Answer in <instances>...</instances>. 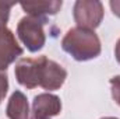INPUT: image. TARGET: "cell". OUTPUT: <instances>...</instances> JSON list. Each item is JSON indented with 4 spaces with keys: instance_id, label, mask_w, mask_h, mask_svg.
<instances>
[{
    "instance_id": "obj_1",
    "label": "cell",
    "mask_w": 120,
    "mask_h": 119,
    "mask_svg": "<svg viewBox=\"0 0 120 119\" xmlns=\"http://www.w3.org/2000/svg\"><path fill=\"white\" fill-rule=\"evenodd\" d=\"M14 74L17 83L28 90L42 87L48 91H55L59 90L67 79V70L45 55L20 59L15 63Z\"/></svg>"
},
{
    "instance_id": "obj_2",
    "label": "cell",
    "mask_w": 120,
    "mask_h": 119,
    "mask_svg": "<svg viewBox=\"0 0 120 119\" xmlns=\"http://www.w3.org/2000/svg\"><path fill=\"white\" fill-rule=\"evenodd\" d=\"M61 49L77 62H87L101 55L102 45L95 31L74 27L63 36Z\"/></svg>"
},
{
    "instance_id": "obj_3",
    "label": "cell",
    "mask_w": 120,
    "mask_h": 119,
    "mask_svg": "<svg viewBox=\"0 0 120 119\" xmlns=\"http://www.w3.org/2000/svg\"><path fill=\"white\" fill-rule=\"evenodd\" d=\"M43 24L45 21L31 16L22 17L17 24V35L20 41L32 53L41 51L45 46L46 35L43 31Z\"/></svg>"
},
{
    "instance_id": "obj_4",
    "label": "cell",
    "mask_w": 120,
    "mask_h": 119,
    "mask_svg": "<svg viewBox=\"0 0 120 119\" xmlns=\"http://www.w3.org/2000/svg\"><path fill=\"white\" fill-rule=\"evenodd\" d=\"M103 4L98 0H77L73 7V17L77 27L95 31L103 20Z\"/></svg>"
},
{
    "instance_id": "obj_5",
    "label": "cell",
    "mask_w": 120,
    "mask_h": 119,
    "mask_svg": "<svg viewBox=\"0 0 120 119\" xmlns=\"http://www.w3.org/2000/svg\"><path fill=\"white\" fill-rule=\"evenodd\" d=\"M61 101L57 95L50 92H42L34 97L31 119H52L60 115Z\"/></svg>"
},
{
    "instance_id": "obj_6",
    "label": "cell",
    "mask_w": 120,
    "mask_h": 119,
    "mask_svg": "<svg viewBox=\"0 0 120 119\" xmlns=\"http://www.w3.org/2000/svg\"><path fill=\"white\" fill-rule=\"evenodd\" d=\"M22 55V48L13 31L7 27L0 28V71H6L7 67Z\"/></svg>"
},
{
    "instance_id": "obj_7",
    "label": "cell",
    "mask_w": 120,
    "mask_h": 119,
    "mask_svg": "<svg viewBox=\"0 0 120 119\" xmlns=\"http://www.w3.org/2000/svg\"><path fill=\"white\" fill-rule=\"evenodd\" d=\"M21 8L31 17L48 21V17L56 16L60 11L63 1L61 0H49V1H22L20 3Z\"/></svg>"
},
{
    "instance_id": "obj_8",
    "label": "cell",
    "mask_w": 120,
    "mask_h": 119,
    "mask_svg": "<svg viewBox=\"0 0 120 119\" xmlns=\"http://www.w3.org/2000/svg\"><path fill=\"white\" fill-rule=\"evenodd\" d=\"M6 115L8 119H30V105L24 92L15 90L11 94L6 107Z\"/></svg>"
},
{
    "instance_id": "obj_9",
    "label": "cell",
    "mask_w": 120,
    "mask_h": 119,
    "mask_svg": "<svg viewBox=\"0 0 120 119\" xmlns=\"http://www.w3.org/2000/svg\"><path fill=\"white\" fill-rule=\"evenodd\" d=\"M15 3H6V1H0V28H4L8 18H10V11L11 7Z\"/></svg>"
},
{
    "instance_id": "obj_10",
    "label": "cell",
    "mask_w": 120,
    "mask_h": 119,
    "mask_svg": "<svg viewBox=\"0 0 120 119\" xmlns=\"http://www.w3.org/2000/svg\"><path fill=\"white\" fill-rule=\"evenodd\" d=\"M110 83V90H112V97L113 101L120 107V76H115L109 80Z\"/></svg>"
},
{
    "instance_id": "obj_11",
    "label": "cell",
    "mask_w": 120,
    "mask_h": 119,
    "mask_svg": "<svg viewBox=\"0 0 120 119\" xmlns=\"http://www.w3.org/2000/svg\"><path fill=\"white\" fill-rule=\"evenodd\" d=\"M7 91H8V77L6 71H0V104L7 95Z\"/></svg>"
},
{
    "instance_id": "obj_12",
    "label": "cell",
    "mask_w": 120,
    "mask_h": 119,
    "mask_svg": "<svg viewBox=\"0 0 120 119\" xmlns=\"http://www.w3.org/2000/svg\"><path fill=\"white\" fill-rule=\"evenodd\" d=\"M109 6L112 8V13L116 17L120 18V0H112V1H109Z\"/></svg>"
},
{
    "instance_id": "obj_13",
    "label": "cell",
    "mask_w": 120,
    "mask_h": 119,
    "mask_svg": "<svg viewBox=\"0 0 120 119\" xmlns=\"http://www.w3.org/2000/svg\"><path fill=\"white\" fill-rule=\"evenodd\" d=\"M115 58L120 63V39L116 42V46H115Z\"/></svg>"
},
{
    "instance_id": "obj_14",
    "label": "cell",
    "mask_w": 120,
    "mask_h": 119,
    "mask_svg": "<svg viewBox=\"0 0 120 119\" xmlns=\"http://www.w3.org/2000/svg\"><path fill=\"white\" fill-rule=\"evenodd\" d=\"M101 119H119V118H115V116H105V118H101Z\"/></svg>"
}]
</instances>
